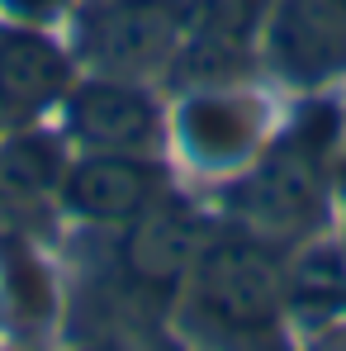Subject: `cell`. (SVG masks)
<instances>
[{
  "label": "cell",
  "mask_w": 346,
  "mask_h": 351,
  "mask_svg": "<svg viewBox=\"0 0 346 351\" xmlns=\"http://www.w3.org/2000/svg\"><path fill=\"white\" fill-rule=\"evenodd\" d=\"M190 318L214 337H266L280 323L285 280L256 233L209 237L185 276Z\"/></svg>",
  "instance_id": "1"
},
{
  "label": "cell",
  "mask_w": 346,
  "mask_h": 351,
  "mask_svg": "<svg viewBox=\"0 0 346 351\" xmlns=\"http://www.w3.org/2000/svg\"><path fill=\"white\" fill-rule=\"evenodd\" d=\"M185 43V0H76L71 58L90 76L152 81Z\"/></svg>",
  "instance_id": "2"
},
{
  "label": "cell",
  "mask_w": 346,
  "mask_h": 351,
  "mask_svg": "<svg viewBox=\"0 0 346 351\" xmlns=\"http://www.w3.org/2000/svg\"><path fill=\"white\" fill-rule=\"evenodd\" d=\"M328 171H323V143L313 133H285L275 143L256 147L251 171L232 185L228 204L256 237H299L323 219Z\"/></svg>",
  "instance_id": "3"
},
{
  "label": "cell",
  "mask_w": 346,
  "mask_h": 351,
  "mask_svg": "<svg viewBox=\"0 0 346 351\" xmlns=\"http://www.w3.org/2000/svg\"><path fill=\"white\" fill-rule=\"evenodd\" d=\"M256 53L285 86L318 90L346 76V0H275Z\"/></svg>",
  "instance_id": "4"
},
{
  "label": "cell",
  "mask_w": 346,
  "mask_h": 351,
  "mask_svg": "<svg viewBox=\"0 0 346 351\" xmlns=\"http://www.w3.org/2000/svg\"><path fill=\"white\" fill-rule=\"evenodd\" d=\"M62 114L66 133L86 152H152L162 143V105L143 81L86 71L81 81H71Z\"/></svg>",
  "instance_id": "5"
},
{
  "label": "cell",
  "mask_w": 346,
  "mask_h": 351,
  "mask_svg": "<svg viewBox=\"0 0 346 351\" xmlns=\"http://www.w3.org/2000/svg\"><path fill=\"white\" fill-rule=\"evenodd\" d=\"M166 195V171L147 152H86L66 162L58 199L71 219L86 223H133Z\"/></svg>",
  "instance_id": "6"
},
{
  "label": "cell",
  "mask_w": 346,
  "mask_h": 351,
  "mask_svg": "<svg viewBox=\"0 0 346 351\" xmlns=\"http://www.w3.org/2000/svg\"><path fill=\"white\" fill-rule=\"evenodd\" d=\"M204 242H209V223L185 199L162 195L147 214L123 223L119 266L138 290L175 294V290H185V276H190L195 256L204 252Z\"/></svg>",
  "instance_id": "7"
},
{
  "label": "cell",
  "mask_w": 346,
  "mask_h": 351,
  "mask_svg": "<svg viewBox=\"0 0 346 351\" xmlns=\"http://www.w3.org/2000/svg\"><path fill=\"white\" fill-rule=\"evenodd\" d=\"M76 81V58L38 24H0V123L29 128L58 110Z\"/></svg>",
  "instance_id": "8"
},
{
  "label": "cell",
  "mask_w": 346,
  "mask_h": 351,
  "mask_svg": "<svg viewBox=\"0 0 346 351\" xmlns=\"http://www.w3.org/2000/svg\"><path fill=\"white\" fill-rule=\"evenodd\" d=\"M175 123H180V143H185L190 162H199V167H237V162L256 157V147L266 143L261 100H251L232 86L190 90Z\"/></svg>",
  "instance_id": "9"
},
{
  "label": "cell",
  "mask_w": 346,
  "mask_h": 351,
  "mask_svg": "<svg viewBox=\"0 0 346 351\" xmlns=\"http://www.w3.org/2000/svg\"><path fill=\"white\" fill-rule=\"evenodd\" d=\"M62 171H66V157L53 138L24 133V128L14 138H0V209L43 199L48 190H58Z\"/></svg>",
  "instance_id": "10"
},
{
  "label": "cell",
  "mask_w": 346,
  "mask_h": 351,
  "mask_svg": "<svg viewBox=\"0 0 346 351\" xmlns=\"http://www.w3.org/2000/svg\"><path fill=\"white\" fill-rule=\"evenodd\" d=\"M76 0H0V10L10 14V19H19V24H43V19H53L62 10H71Z\"/></svg>",
  "instance_id": "11"
},
{
  "label": "cell",
  "mask_w": 346,
  "mask_h": 351,
  "mask_svg": "<svg viewBox=\"0 0 346 351\" xmlns=\"http://www.w3.org/2000/svg\"><path fill=\"white\" fill-rule=\"evenodd\" d=\"M0 128H5V123H0Z\"/></svg>",
  "instance_id": "12"
}]
</instances>
